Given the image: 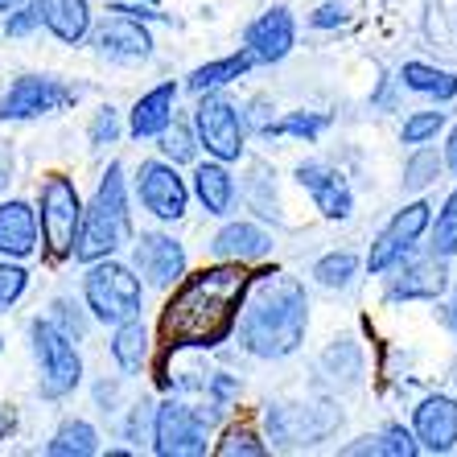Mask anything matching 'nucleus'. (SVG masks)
Listing matches in <instances>:
<instances>
[{
	"label": "nucleus",
	"instance_id": "f257e3e1",
	"mask_svg": "<svg viewBox=\"0 0 457 457\" xmlns=\"http://www.w3.org/2000/svg\"><path fill=\"white\" fill-rule=\"evenodd\" d=\"M247 277H252L247 264H235V260H214L198 272L186 268V277L170 288V301L161 309V351H219L223 342H231Z\"/></svg>",
	"mask_w": 457,
	"mask_h": 457
},
{
	"label": "nucleus",
	"instance_id": "f03ea898",
	"mask_svg": "<svg viewBox=\"0 0 457 457\" xmlns=\"http://www.w3.org/2000/svg\"><path fill=\"white\" fill-rule=\"evenodd\" d=\"M239 346L252 359L277 362L305 346L309 334V293L297 277L280 268H264L247 277V293L239 305Z\"/></svg>",
	"mask_w": 457,
	"mask_h": 457
},
{
	"label": "nucleus",
	"instance_id": "7ed1b4c3",
	"mask_svg": "<svg viewBox=\"0 0 457 457\" xmlns=\"http://www.w3.org/2000/svg\"><path fill=\"white\" fill-rule=\"evenodd\" d=\"M124 244H132V203H128V178L124 165L112 161L96 186L91 206H83V223H79L75 239V260L91 264V260H107Z\"/></svg>",
	"mask_w": 457,
	"mask_h": 457
},
{
	"label": "nucleus",
	"instance_id": "20e7f679",
	"mask_svg": "<svg viewBox=\"0 0 457 457\" xmlns=\"http://www.w3.org/2000/svg\"><path fill=\"white\" fill-rule=\"evenodd\" d=\"M83 305L104 326H120L128 318H140V309H145V280L132 272V264H120L116 255L91 260L83 277Z\"/></svg>",
	"mask_w": 457,
	"mask_h": 457
},
{
	"label": "nucleus",
	"instance_id": "39448f33",
	"mask_svg": "<svg viewBox=\"0 0 457 457\" xmlns=\"http://www.w3.org/2000/svg\"><path fill=\"white\" fill-rule=\"evenodd\" d=\"M29 351H33V362H37V395L42 400L75 395V387L83 383V354H79L75 338H66L50 318H33Z\"/></svg>",
	"mask_w": 457,
	"mask_h": 457
},
{
	"label": "nucleus",
	"instance_id": "423d86ee",
	"mask_svg": "<svg viewBox=\"0 0 457 457\" xmlns=\"http://www.w3.org/2000/svg\"><path fill=\"white\" fill-rule=\"evenodd\" d=\"M223 420V408H194L181 395H165L161 404H153V453L157 457H198L206 453L211 441V425Z\"/></svg>",
	"mask_w": 457,
	"mask_h": 457
},
{
	"label": "nucleus",
	"instance_id": "0eeeda50",
	"mask_svg": "<svg viewBox=\"0 0 457 457\" xmlns=\"http://www.w3.org/2000/svg\"><path fill=\"white\" fill-rule=\"evenodd\" d=\"M79 223H83V198L66 173H50L37 194V239L46 244L50 260H66L75 252Z\"/></svg>",
	"mask_w": 457,
	"mask_h": 457
},
{
	"label": "nucleus",
	"instance_id": "6e6552de",
	"mask_svg": "<svg viewBox=\"0 0 457 457\" xmlns=\"http://www.w3.org/2000/svg\"><path fill=\"white\" fill-rule=\"evenodd\" d=\"M194 137L198 149H206V157L214 161H244L247 149V124H244V107L227 99L223 91H203L198 107H194Z\"/></svg>",
	"mask_w": 457,
	"mask_h": 457
},
{
	"label": "nucleus",
	"instance_id": "1a4fd4ad",
	"mask_svg": "<svg viewBox=\"0 0 457 457\" xmlns=\"http://www.w3.org/2000/svg\"><path fill=\"white\" fill-rule=\"evenodd\" d=\"M264 428L272 445H318L326 436H334L342 428V408H334L330 400H313V404H268L264 408Z\"/></svg>",
	"mask_w": 457,
	"mask_h": 457
},
{
	"label": "nucleus",
	"instance_id": "9d476101",
	"mask_svg": "<svg viewBox=\"0 0 457 457\" xmlns=\"http://www.w3.org/2000/svg\"><path fill=\"white\" fill-rule=\"evenodd\" d=\"M428 219H433V203H425V198L400 206V211L387 219V227L375 235L371 252H367V260H362L367 272H371V277H383V272H392L400 260H408V255L416 252V244L425 239Z\"/></svg>",
	"mask_w": 457,
	"mask_h": 457
},
{
	"label": "nucleus",
	"instance_id": "9b49d317",
	"mask_svg": "<svg viewBox=\"0 0 457 457\" xmlns=\"http://www.w3.org/2000/svg\"><path fill=\"white\" fill-rule=\"evenodd\" d=\"M140 206L157 219V223H181L190 211V181L178 173V165L165 157L140 161L137 178H132Z\"/></svg>",
	"mask_w": 457,
	"mask_h": 457
},
{
	"label": "nucleus",
	"instance_id": "f8f14e48",
	"mask_svg": "<svg viewBox=\"0 0 457 457\" xmlns=\"http://www.w3.org/2000/svg\"><path fill=\"white\" fill-rule=\"evenodd\" d=\"M190 268V255H186V244L170 231H145L132 235V272L149 288H161L170 293Z\"/></svg>",
	"mask_w": 457,
	"mask_h": 457
},
{
	"label": "nucleus",
	"instance_id": "ddd939ff",
	"mask_svg": "<svg viewBox=\"0 0 457 457\" xmlns=\"http://www.w3.org/2000/svg\"><path fill=\"white\" fill-rule=\"evenodd\" d=\"M79 99V91L71 83L54 75H21L17 83L0 96V120L21 124V120H37V116H54Z\"/></svg>",
	"mask_w": 457,
	"mask_h": 457
},
{
	"label": "nucleus",
	"instance_id": "4468645a",
	"mask_svg": "<svg viewBox=\"0 0 457 457\" xmlns=\"http://www.w3.org/2000/svg\"><path fill=\"white\" fill-rule=\"evenodd\" d=\"M387 277V272H383ZM449 288V260L441 255H408L392 268L387 288H383V301L387 305H400V301H441Z\"/></svg>",
	"mask_w": 457,
	"mask_h": 457
},
{
	"label": "nucleus",
	"instance_id": "2eb2a0df",
	"mask_svg": "<svg viewBox=\"0 0 457 457\" xmlns=\"http://www.w3.org/2000/svg\"><path fill=\"white\" fill-rule=\"evenodd\" d=\"M293 178L313 198V206H318V214L326 223H346L354 214L351 181L342 178V170H334L330 161H301L297 170H293Z\"/></svg>",
	"mask_w": 457,
	"mask_h": 457
},
{
	"label": "nucleus",
	"instance_id": "dca6fc26",
	"mask_svg": "<svg viewBox=\"0 0 457 457\" xmlns=\"http://www.w3.org/2000/svg\"><path fill=\"white\" fill-rule=\"evenodd\" d=\"M412 436L420 453H453L457 449V395L433 392L425 400H416L412 408Z\"/></svg>",
	"mask_w": 457,
	"mask_h": 457
},
{
	"label": "nucleus",
	"instance_id": "f3484780",
	"mask_svg": "<svg viewBox=\"0 0 457 457\" xmlns=\"http://www.w3.org/2000/svg\"><path fill=\"white\" fill-rule=\"evenodd\" d=\"M91 42H96V54L107 62H149L153 58L149 25L137 21V17H124V12H112L107 21L91 25Z\"/></svg>",
	"mask_w": 457,
	"mask_h": 457
},
{
	"label": "nucleus",
	"instance_id": "a211bd4d",
	"mask_svg": "<svg viewBox=\"0 0 457 457\" xmlns=\"http://www.w3.org/2000/svg\"><path fill=\"white\" fill-rule=\"evenodd\" d=\"M297 46V21L285 4H272L255 17L252 25L244 29V50H252L255 66H277L285 62L288 54Z\"/></svg>",
	"mask_w": 457,
	"mask_h": 457
},
{
	"label": "nucleus",
	"instance_id": "6ab92c4d",
	"mask_svg": "<svg viewBox=\"0 0 457 457\" xmlns=\"http://www.w3.org/2000/svg\"><path fill=\"white\" fill-rule=\"evenodd\" d=\"M190 198H198V206H203L206 214H214V219H227V214L235 211V198H239V186H235V173L227 161H198L190 173Z\"/></svg>",
	"mask_w": 457,
	"mask_h": 457
},
{
	"label": "nucleus",
	"instance_id": "aec40b11",
	"mask_svg": "<svg viewBox=\"0 0 457 457\" xmlns=\"http://www.w3.org/2000/svg\"><path fill=\"white\" fill-rule=\"evenodd\" d=\"M211 252H214V260L255 264V260L272 255V235H268L260 223H252V219H231V223H223L214 231Z\"/></svg>",
	"mask_w": 457,
	"mask_h": 457
},
{
	"label": "nucleus",
	"instance_id": "412c9836",
	"mask_svg": "<svg viewBox=\"0 0 457 457\" xmlns=\"http://www.w3.org/2000/svg\"><path fill=\"white\" fill-rule=\"evenodd\" d=\"M178 91L181 87L173 83H157L153 91H145V96L132 104V112H128V132H132V140H157L165 128H170L173 112H178Z\"/></svg>",
	"mask_w": 457,
	"mask_h": 457
},
{
	"label": "nucleus",
	"instance_id": "4be33fe9",
	"mask_svg": "<svg viewBox=\"0 0 457 457\" xmlns=\"http://www.w3.org/2000/svg\"><path fill=\"white\" fill-rule=\"evenodd\" d=\"M37 252V211L21 198L0 203V255L4 260H29Z\"/></svg>",
	"mask_w": 457,
	"mask_h": 457
},
{
	"label": "nucleus",
	"instance_id": "5701e85b",
	"mask_svg": "<svg viewBox=\"0 0 457 457\" xmlns=\"http://www.w3.org/2000/svg\"><path fill=\"white\" fill-rule=\"evenodd\" d=\"M37 9H42V25L62 46H83L91 37V25H96L91 0H37Z\"/></svg>",
	"mask_w": 457,
	"mask_h": 457
},
{
	"label": "nucleus",
	"instance_id": "b1692460",
	"mask_svg": "<svg viewBox=\"0 0 457 457\" xmlns=\"http://www.w3.org/2000/svg\"><path fill=\"white\" fill-rule=\"evenodd\" d=\"M318 367L338 392H354V387H362V375H367V354H362L359 342L342 334L321 351Z\"/></svg>",
	"mask_w": 457,
	"mask_h": 457
},
{
	"label": "nucleus",
	"instance_id": "393cba45",
	"mask_svg": "<svg viewBox=\"0 0 457 457\" xmlns=\"http://www.w3.org/2000/svg\"><path fill=\"white\" fill-rule=\"evenodd\" d=\"M112 362L120 367V375H140L149 367V354H153V342H149V326L140 318H128L120 326H112Z\"/></svg>",
	"mask_w": 457,
	"mask_h": 457
},
{
	"label": "nucleus",
	"instance_id": "a878e982",
	"mask_svg": "<svg viewBox=\"0 0 457 457\" xmlns=\"http://www.w3.org/2000/svg\"><path fill=\"white\" fill-rule=\"evenodd\" d=\"M247 71H255V58L252 50H239L227 54V58H214V62H203L194 66L190 75H186V91L190 96H203V91H223V87H231L235 79H244Z\"/></svg>",
	"mask_w": 457,
	"mask_h": 457
},
{
	"label": "nucleus",
	"instance_id": "bb28decb",
	"mask_svg": "<svg viewBox=\"0 0 457 457\" xmlns=\"http://www.w3.org/2000/svg\"><path fill=\"white\" fill-rule=\"evenodd\" d=\"M400 83L412 91V96H425V99H436V104H449L457 99V75L445 71V66H433V62H404L400 66Z\"/></svg>",
	"mask_w": 457,
	"mask_h": 457
},
{
	"label": "nucleus",
	"instance_id": "cd10ccee",
	"mask_svg": "<svg viewBox=\"0 0 457 457\" xmlns=\"http://www.w3.org/2000/svg\"><path fill=\"white\" fill-rule=\"evenodd\" d=\"M359 272H362V260L351 252V247L318 255V260H313V268H309L313 285H318V288H330V293H342V288H351L354 280H359Z\"/></svg>",
	"mask_w": 457,
	"mask_h": 457
},
{
	"label": "nucleus",
	"instance_id": "c85d7f7f",
	"mask_svg": "<svg viewBox=\"0 0 457 457\" xmlns=\"http://www.w3.org/2000/svg\"><path fill=\"white\" fill-rule=\"evenodd\" d=\"M330 124H334L330 112H285L280 120H268V124L260 128V137H264V140L293 137V140L313 145V140H321V132H326Z\"/></svg>",
	"mask_w": 457,
	"mask_h": 457
},
{
	"label": "nucleus",
	"instance_id": "c756f323",
	"mask_svg": "<svg viewBox=\"0 0 457 457\" xmlns=\"http://www.w3.org/2000/svg\"><path fill=\"white\" fill-rule=\"evenodd\" d=\"M50 457H91L99 453V433L91 420H62L54 428V436L46 441Z\"/></svg>",
	"mask_w": 457,
	"mask_h": 457
},
{
	"label": "nucleus",
	"instance_id": "7c9ffc66",
	"mask_svg": "<svg viewBox=\"0 0 457 457\" xmlns=\"http://www.w3.org/2000/svg\"><path fill=\"white\" fill-rule=\"evenodd\" d=\"M441 170H445L441 153L428 149V145H416L412 157L404 161V178H400V186H404V194H425L428 186L441 178Z\"/></svg>",
	"mask_w": 457,
	"mask_h": 457
},
{
	"label": "nucleus",
	"instance_id": "2f4dec72",
	"mask_svg": "<svg viewBox=\"0 0 457 457\" xmlns=\"http://www.w3.org/2000/svg\"><path fill=\"white\" fill-rule=\"evenodd\" d=\"M428 252L441 260H457V190L445 198L436 219H428Z\"/></svg>",
	"mask_w": 457,
	"mask_h": 457
},
{
	"label": "nucleus",
	"instance_id": "473e14b6",
	"mask_svg": "<svg viewBox=\"0 0 457 457\" xmlns=\"http://www.w3.org/2000/svg\"><path fill=\"white\" fill-rule=\"evenodd\" d=\"M157 149L165 161H173V165H194L198 161V137H194V124H186V120L173 116L170 128L157 137Z\"/></svg>",
	"mask_w": 457,
	"mask_h": 457
},
{
	"label": "nucleus",
	"instance_id": "72a5a7b5",
	"mask_svg": "<svg viewBox=\"0 0 457 457\" xmlns=\"http://www.w3.org/2000/svg\"><path fill=\"white\" fill-rule=\"evenodd\" d=\"M214 453L219 457H264L268 441L255 433L252 425H231L219 441H214Z\"/></svg>",
	"mask_w": 457,
	"mask_h": 457
},
{
	"label": "nucleus",
	"instance_id": "f704fd0d",
	"mask_svg": "<svg viewBox=\"0 0 457 457\" xmlns=\"http://www.w3.org/2000/svg\"><path fill=\"white\" fill-rule=\"evenodd\" d=\"M449 116L445 112H436V107H428V112H412V116L404 120V128H400V140L404 145H428V140H436L441 132H445Z\"/></svg>",
	"mask_w": 457,
	"mask_h": 457
},
{
	"label": "nucleus",
	"instance_id": "c9c22d12",
	"mask_svg": "<svg viewBox=\"0 0 457 457\" xmlns=\"http://www.w3.org/2000/svg\"><path fill=\"white\" fill-rule=\"evenodd\" d=\"M50 321L66 334V338H75V342H83L87 330H91V313H87V305H79V301H71V297H58V301H54Z\"/></svg>",
	"mask_w": 457,
	"mask_h": 457
},
{
	"label": "nucleus",
	"instance_id": "e433bc0d",
	"mask_svg": "<svg viewBox=\"0 0 457 457\" xmlns=\"http://www.w3.org/2000/svg\"><path fill=\"white\" fill-rule=\"evenodd\" d=\"M29 288V268L21 260H0V313H9Z\"/></svg>",
	"mask_w": 457,
	"mask_h": 457
},
{
	"label": "nucleus",
	"instance_id": "4c0bfd02",
	"mask_svg": "<svg viewBox=\"0 0 457 457\" xmlns=\"http://www.w3.org/2000/svg\"><path fill=\"white\" fill-rule=\"evenodd\" d=\"M416 453H420V445H416L412 428L383 425L379 433H375V457H416Z\"/></svg>",
	"mask_w": 457,
	"mask_h": 457
},
{
	"label": "nucleus",
	"instance_id": "58836bf2",
	"mask_svg": "<svg viewBox=\"0 0 457 457\" xmlns=\"http://www.w3.org/2000/svg\"><path fill=\"white\" fill-rule=\"evenodd\" d=\"M203 392H206V404H211V408H223V412H227V408L239 400L244 383H239V375H231V371H206Z\"/></svg>",
	"mask_w": 457,
	"mask_h": 457
},
{
	"label": "nucleus",
	"instance_id": "ea45409f",
	"mask_svg": "<svg viewBox=\"0 0 457 457\" xmlns=\"http://www.w3.org/2000/svg\"><path fill=\"white\" fill-rule=\"evenodd\" d=\"M120 132H124V124H120V112L112 104H104L96 112V120H91V128H87V140H91V149H107V145H116Z\"/></svg>",
	"mask_w": 457,
	"mask_h": 457
},
{
	"label": "nucleus",
	"instance_id": "a19ab883",
	"mask_svg": "<svg viewBox=\"0 0 457 457\" xmlns=\"http://www.w3.org/2000/svg\"><path fill=\"white\" fill-rule=\"evenodd\" d=\"M37 29H42V9H37V0H21L17 9L4 12V33H9V37H33Z\"/></svg>",
	"mask_w": 457,
	"mask_h": 457
},
{
	"label": "nucleus",
	"instance_id": "79ce46f5",
	"mask_svg": "<svg viewBox=\"0 0 457 457\" xmlns=\"http://www.w3.org/2000/svg\"><path fill=\"white\" fill-rule=\"evenodd\" d=\"M149 436H153V400H140V404H132V412H128V420H124V441L140 445V441H149Z\"/></svg>",
	"mask_w": 457,
	"mask_h": 457
},
{
	"label": "nucleus",
	"instance_id": "37998d69",
	"mask_svg": "<svg viewBox=\"0 0 457 457\" xmlns=\"http://www.w3.org/2000/svg\"><path fill=\"white\" fill-rule=\"evenodd\" d=\"M309 25H313V29H338V25H346V4H342V0H326L321 9H313Z\"/></svg>",
	"mask_w": 457,
	"mask_h": 457
},
{
	"label": "nucleus",
	"instance_id": "c03bdc74",
	"mask_svg": "<svg viewBox=\"0 0 457 457\" xmlns=\"http://www.w3.org/2000/svg\"><path fill=\"white\" fill-rule=\"evenodd\" d=\"M96 404L104 408V412H116V404H120V383L116 379H99L96 383Z\"/></svg>",
	"mask_w": 457,
	"mask_h": 457
},
{
	"label": "nucleus",
	"instance_id": "a18cd8bd",
	"mask_svg": "<svg viewBox=\"0 0 457 457\" xmlns=\"http://www.w3.org/2000/svg\"><path fill=\"white\" fill-rule=\"evenodd\" d=\"M268 112H272V104H268L264 96H260V99H252V104H247V112H244V124H252L255 132H260V128L268 124Z\"/></svg>",
	"mask_w": 457,
	"mask_h": 457
},
{
	"label": "nucleus",
	"instance_id": "49530a36",
	"mask_svg": "<svg viewBox=\"0 0 457 457\" xmlns=\"http://www.w3.org/2000/svg\"><path fill=\"white\" fill-rule=\"evenodd\" d=\"M441 321H445V330L457 338V285L445 288V305H441Z\"/></svg>",
	"mask_w": 457,
	"mask_h": 457
},
{
	"label": "nucleus",
	"instance_id": "de8ad7c7",
	"mask_svg": "<svg viewBox=\"0 0 457 457\" xmlns=\"http://www.w3.org/2000/svg\"><path fill=\"white\" fill-rule=\"evenodd\" d=\"M268 181H272V178H268V170H264V165H255V178H252V186H255V190H260V186H268ZM252 206H255V211H260V214H272V211H268V203H264V198H260V194H252Z\"/></svg>",
	"mask_w": 457,
	"mask_h": 457
},
{
	"label": "nucleus",
	"instance_id": "09e8293b",
	"mask_svg": "<svg viewBox=\"0 0 457 457\" xmlns=\"http://www.w3.org/2000/svg\"><path fill=\"white\" fill-rule=\"evenodd\" d=\"M441 161H445V170L457 178V120H453V128H449V140H445V153H441Z\"/></svg>",
	"mask_w": 457,
	"mask_h": 457
},
{
	"label": "nucleus",
	"instance_id": "8fccbe9b",
	"mask_svg": "<svg viewBox=\"0 0 457 457\" xmlns=\"http://www.w3.org/2000/svg\"><path fill=\"white\" fill-rule=\"evenodd\" d=\"M12 170H17V161H12V153H9V149H0V194L9 190Z\"/></svg>",
	"mask_w": 457,
	"mask_h": 457
},
{
	"label": "nucleus",
	"instance_id": "3c124183",
	"mask_svg": "<svg viewBox=\"0 0 457 457\" xmlns=\"http://www.w3.org/2000/svg\"><path fill=\"white\" fill-rule=\"evenodd\" d=\"M342 453H346V457H354V453H375V436H359V441H354V445H346Z\"/></svg>",
	"mask_w": 457,
	"mask_h": 457
},
{
	"label": "nucleus",
	"instance_id": "603ef678",
	"mask_svg": "<svg viewBox=\"0 0 457 457\" xmlns=\"http://www.w3.org/2000/svg\"><path fill=\"white\" fill-rule=\"evenodd\" d=\"M17 428V416H12V408H0V441Z\"/></svg>",
	"mask_w": 457,
	"mask_h": 457
},
{
	"label": "nucleus",
	"instance_id": "864d4df0",
	"mask_svg": "<svg viewBox=\"0 0 457 457\" xmlns=\"http://www.w3.org/2000/svg\"><path fill=\"white\" fill-rule=\"evenodd\" d=\"M21 0H0V12H9V9H17Z\"/></svg>",
	"mask_w": 457,
	"mask_h": 457
},
{
	"label": "nucleus",
	"instance_id": "5fc2aeb1",
	"mask_svg": "<svg viewBox=\"0 0 457 457\" xmlns=\"http://www.w3.org/2000/svg\"><path fill=\"white\" fill-rule=\"evenodd\" d=\"M137 4H157V0H137Z\"/></svg>",
	"mask_w": 457,
	"mask_h": 457
},
{
	"label": "nucleus",
	"instance_id": "6e6d98bb",
	"mask_svg": "<svg viewBox=\"0 0 457 457\" xmlns=\"http://www.w3.org/2000/svg\"><path fill=\"white\" fill-rule=\"evenodd\" d=\"M453 383H457V362H453Z\"/></svg>",
	"mask_w": 457,
	"mask_h": 457
},
{
	"label": "nucleus",
	"instance_id": "4d7b16f0",
	"mask_svg": "<svg viewBox=\"0 0 457 457\" xmlns=\"http://www.w3.org/2000/svg\"><path fill=\"white\" fill-rule=\"evenodd\" d=\"M0 346H4V338H0Z\"/></svg>",
	"mask_w": 457,
	"mask_h": 457
}]
</instances>
